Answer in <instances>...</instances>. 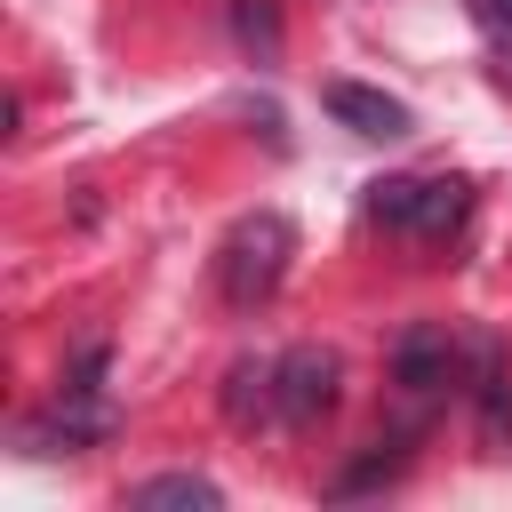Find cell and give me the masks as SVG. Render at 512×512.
Masks as SVG:
<instances>
[{"mask_svg":"<svg viewBox=\"0 0 512 512\" xmlns=\"http://www.w3.org/2000/svg\"><path fill=\"white\" fill-rule=\"evenodd\" d=\"M288 256H296V224H288L280 208L240 216V224L224 232V248H216V288H224V304H232V312H256V304L288 280Z\"/></svg>","mask_w":512,"mask_h":512,"instance_id":"cell-1","label":"cell"},{"mask_svg":"<svg viewBox=\"0 0 512 512\" xmlns=\"http://www.w3.org/2000/svg\"><path fill=\"white\" fill-rule=\"evenodd\" d=\"M336 384H344V360H336L328 344H296V352H280V424L312 432V424L336 408Z\"/></svg>","mask_w":512,"mask_h":512,"instance_id":"cell-2","label":"cell"},{"mask_svg":"<svg viewBox=\"0 0 512 512\" xmlns=\"http://www.w3.org/2000/svg\"><path fill=\"white\" fill-rule=\"evenodd\" d=\"M456 352H464V336H448V320H416L392 344V384L416 392V400H432V392L456 384Z\"/></svg>","mask_w":512,"mask_h":512,"instance_id":"cell-3","label":"cell"},{"mask_svg":"<svg viewBox=\"0 0 512 512\" xmlns=\"http://www.w3.org/2000/svg\"><path fill=\"white\" fill-rule=\"evenodd\" d=\"M320 104L352 128V136H376V144H392V136H408L416 120H408V104L400 96H384V88H368V80H328L320 88Z\"/></svg>","mask_w":512,"mask_h":512,"instance_id":"cell-4","label":"cell"},{"mask_svg":"<svg viewBox=\"0 0 512 512\" xmlns=\"http://www.w3.org/2000/svg\"><path fill=\"white\" fill-rule=\"evenodd\" d=\"M224 416L232 424L280 416V360H232L224 368Z\"/></svg>","mask_w":512,"mask_h":512,"instance_id":"cell-5","label":"cell"},{"mask_svg":"<svg viewBox=\"0 0 512 512\" xmlns=\"http://www.w3.org/2000/svg\"><path fill=\"white\" fill-rule=\"evenodd\" d=\"M224 496H216V480H200V472H160V480H136L128 488V512H216Z\"/></svg>","mask_w":512,"mask_h":512,"instance_id":"cell-6","label":"cell"},{"mask_svg":"<svg viewBox=\"0 0 512 512\" xmlns=\"http://www.w3.org/2000/svg\"><path fill=\"white\" fill-rule=\"evenodd\" d=\"M464 208H472V184H464V176H424L408 232H416V240H448V232L464 224Z\"/></svg>","mask_w":512,"mask_h":512,"instance_id":"cell-7","label":"cell"},{"mask_svg":"<svg viewBox=\"0 0 512 512\" xmlns=\"http://www.w3.org/2000/svg\"><path fill=\"white\" fill-rule=\"evenodd\" d=\"M232 40H240L256 64H272V56H280V8H272V0H232Z\"/></svg>","mask_w":512,"mask_h":512,"instance_id":"cell-8","label":"cell"},{"mask_svg":"<svg viewBox=\"0 0 512 512\" xmlns=\"http://www.w3.org/2000/svg\"><path fill=\"white\" fill-rule=\"evenodd\" d=\"M416 192H424V176H384V184H368V216H376V224H392V232H408Z\"/></svg>","mask_w":512,"mask_h":512,"instance_id":"cell-9","label":"cell"},{"mask_svg":"<svg viewBox=\"0 0 512 512\" xmlns=\"http://www.w3.org/2000/svg\"><path fill=\"white\" fill-rule=\"evenodd\" d=\"M480 16H488L496 32H512V0H480Z\"/></svg>","mask_w":512,"mask_h":512,"instance_id":"cell-10","label":"cell"}]
</instances>
